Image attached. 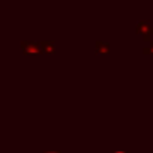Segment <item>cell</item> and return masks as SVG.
Here are the masks:
<instances>
[{
	"instance_id": "obj_1",
	"label": "cell",
	"mask_w": 153,
	"mask_h": 153,
	"mask_svg": "<svg viewBox=\"0 0 153 153\" xmlns=\"http://www.w3.org/2000/svg\"><path fill=\"white\" fill-rule=\"evenodd\" d=\"M39 44H35V42H23V50L26 53H36L39 51Z\"/></svg>"
},
{
	"instance_id": "obj_2",
	"label": "cell",
	"mask_w": 153,
	"mask_h": 153,
	"mask_svg": "<svg viewBox=\"0 0 153 153\" xmlns=\"http://www.w3.org/2000/svg\"><path fill=\"white\" fill-rule=\"evenodd\" d=\"M48 153H53V152H48Z\"/></svg>"
}]
</instances>
